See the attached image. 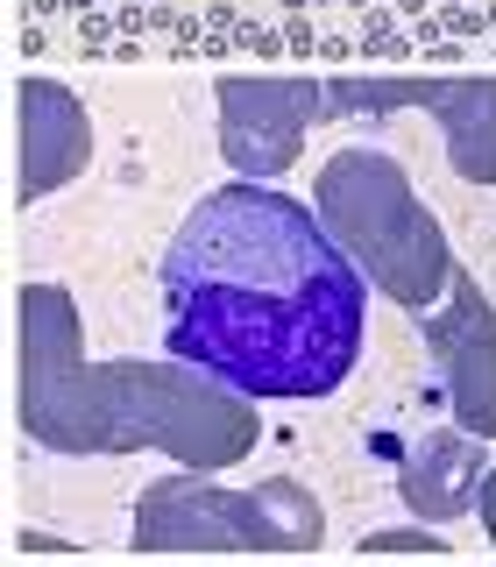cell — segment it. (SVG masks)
<instances>
[{"instance_id":"3957f363","label":"cell","mask_w":496,"mask_h":567,"mask_svg":"<svg viewBox=\"0 0 496 567\" xmlns=\"http://www.w3.org/2000/svg\"><path fill=\"white\" fill-rule=\"evenodd\" d=\"M440 22H447V29H454V36H475V29H482V22H489V15H475V8H447V15H440Z\"/></svg>"},{"instance_id":"277c9868","label":"cell","mask_w":496,"mask_h":567,"mask_svg":"<svg viewBox=\"0 0 496 567\" xmlns=\"http://www.w3.org/2000/svg\"><path fill=\"white\" fill-rule=\"evenodd\" d=\"M482 525H489V539H496V468H482Z\"/></svg>"},{"instance_id":"5b68a950","label":"cell","mask_w":496,"mask_h":567,"mask_svg":"<svg viewBox=\"0 0 496 567\" xmlns=\"http://www.w3.org/2000/svg\"><path fill=\"white\" fill-rule=\"evenodd\" d=\"M348 8H369V0H348Z\"/></svg>"},{"instance_id":"7a4b0ae2","label":"cell","mask_w":496,"mask_h":567,"mask_svg":"<svg viewBox=\"0 0 496 567\" xmlns=\"http://www.w3.org/2000/svg\"><path fill=\"white\" fill-rule=\"evenodd\" d=\"M369 546H376V553H390V546H419V553H440V539H433V532H376Z\"/></svg>"},{"instance_id":"6da1fadb","label":"cell","mask_w":496,"mask_h":567,"mask_svg":"<svg viewBox=\"0 0 496 567\" xmlns=\"http://www.w3.org/2000/svg\"><path fill=\"white\" fill-rule=\"evenodd\" d=\"M369 284L355 256L277 185L206 192L163 249V334L213 383L305 404L355 376Z\"/></svg>"}]
</instances>
